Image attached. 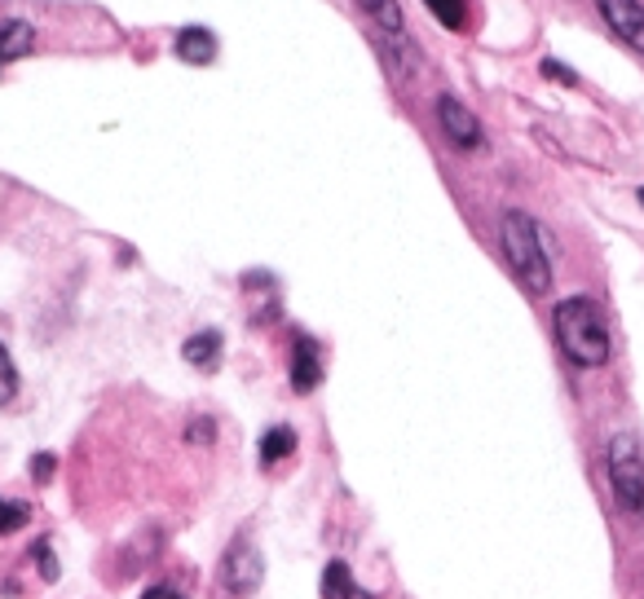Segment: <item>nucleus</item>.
<instances>
[{"label": "nucleus", "mask_w": 644, "mask_h": 599, "mask_svg": "<svg viewBox=\"0 0 644 599\" xmlns=\"http://www.w3.org/2000/svg\"><path fill=\"white\" fill-rule=\"evenodd\" d=\"M557 344L574 367H605L609 362V326L587 296H570L557 304Z\"/></svg>", "instance_id": "obj_1"}, {"label": "nucleus", "mask_w": 644, "mask_h": 599, "mask_svg": "<svg viewBox=\"0 0 644 599\" xmlns=\"http://www.w3.org/2000/svg\"><path fill=\"white\" fill-rule=\"evenodd\" d=\"M499 238H503V256H508L512 274L521 278V287L544 296L552 287V261H548V248H544V229L525 212H503Z\"/></svg>", "instance_id": "obj_2"}, {"label": "nucleus", "mask_w": 644, "mask_h": 599, "mask_svg": "<svg viewBox=\"0 0 644 599\" xmlns=\"http://www.w3.org/2000/svg\"><path fill=\"white\" fill-rule=\"evenodd\" d=\"M609 486L627 512H644V458L631 432H618L609 441Z\"/></svg>", "instance_id": "obj_3"}, {"label": "nucleus", "mask_w": 644, "mask_h": 599, "mask_svg": "<svg viewBox=\"0 0 644 599\" xmlns=\"http://www.w3.org/2000/svg\"><path fill=\"white\" fill-rule=\"evenodd\" d=\"M261 577H265L261 551H257L248 538H235L230 551H226V560H222V582H226V590H230L235 599L257 595V590H261Z\"/></svg>", "instance_id": "obj_4"}, {"label": "nucleus", "mask_w": 644, "mask_h": 599, "mask_svg": "<svg viewBox=\"0 0 644 599\" xmlns=\"http://www.w3.org/2000/svg\"><path fill=\"white\" fill-rule=\"evenodd\" d=\"M596 10H600V19L609 23V32L622 45L644 53V5L640 0H596Z\"/></svg>", "instance_id": "obj_5"}, {"label": "nucleus", "mask_w": 644, "mask_h": 599, "mask_svg": "<svg viewBox=\"0 0 644 599\" xmlns=\"http://www.w3.org/2000/svg\"><path fill=\"white\" fill-rule=\"evenodd\" d=\"M438 119H442V133L451 137V146L455 151H477L486 137H481V124H477V115L464 106V101H455V97H442L438 101Z\"/></svg>", "instance_id": "obj_6"}, {"label": "nucleus", "mask_w": 644, "mask_h": 599, "mask_svg": "<svg viewBox=\"0 0 644 599\" xmlns=\"http://www.w3.org/2000/svg\"><path fill=\"white\" fill-rule=\"evenodd\" d=\"M322 380V362H318V344L309 335H296V352H291V388L296 393H313Z\"/></svg>", "instance_id": "obj_7"}, {"label": "nucleus", "mask_w": 644, "mask_h": 599, "mask_svg": "<svg viewBox=\"0 0 644 599\" xmlns=\"http://www.w3.org/2000/svg\"><path fill=\"white\" fill-rule=\"evenodd\" d=\"M181 357H186L190 367H199V371H217V362H222V335H217V331L190 335V339L181 344Z\"/></svg>", "instance_id": "obj_8"}, {"label": "nucleus", "mask_w": 644, "mask_h": 599, "mask_svg": "<svg viewBox=\"0 0 644 599\" xmlns=\"http://www.w3.org/2000/svg\"><path fill=\"white\" fill-rule=\"evenodd\" d=\"M177 58L203 67V62L217 58V40H212V32H203V27H186V32L177 36Z\"/></svg>", "instance_id": "obj_9"}, {"label": "nucleus", "mask_w": 644, "mask_h": 599, "mask_svg": "<svg viewBox=\"0 0 644 599\" xmlns=\"http://www.w3.org/2000/svg\"><path fill=\"white\" fill-rule=\"evenodd\" d=\"M32 40L36 36H32V27L23 19H5V23H0V67L23 58V53H32Z\"/></svg>", "instance_id": "obj_10"}, {"label": "nucleus", "mask_w": 644, "mask_h": 599, "mask_svg": "<svg viewBox=\"0 0 644 599\" xmlns=\"http://www.w3.org/2000/svg\"><path fill=\"white\" fill-rule=\"evenodd\" d=\"M291 454H296V432H291L287 423H278V428H270V432L261 436V463H265V467L283 463V458H291Z\"/></svg>", "instance_id": "obj_11"}, {"label": "nucleus", "mask_w": 644, "mask_h": 599, "mask_svg": "<svg viewBox=\"0 0 644 599\" xmlns=\"http://www.w3.org/2000/svg\"><path fill=\"white\" fill-rule=\"evenodd\" d=\"M322 599H358V586L345 560H332L327 573H322Z\"/></svg>", "instance_id": "obj_12"}, {"label": "nucleus", "mask_w": 644, "mask_h": 599, "mask_svg": "<svg viewBox=\"0 0 644 599\" xmlns=\"http://www.w3.org/2000/svg\"><path fill=\"white\" fill-rule=\"evenodd\" d=\"M358 5H362L375 23H384L389 32H402V10H397V0H358Z\"/></svg>", "instance_id": "obj_13"}, {"label": "nucleus", "mask_w": 644, "mask_h": 599, "mask_svg": "<svg viewBox=\"0 0 644 599\" xmlns=\"http://www.w3.org/2000/svg\"><path fill=\"white\" fill-rule=\"evenodd\" d=\"M14 393H19V371H14L10 348L0 344V406H10V402H14Z\"/></svg>", "instance_id": "obj_14"}, {"label": "nucleus", "mask_w": 644, "mask_h": 599, "mask_svg": "<svg viewBox=\"0 0 644 599\" xmlns=\"http://www.w3.org/2000/svg\"><path fill=\"white\" fill-rule=\"evenodd\" d=\"M27 520H32V507H23V503H10V499H0V534H19Z\"/></svg>", "instance_id": "obj_15"}, {"label": "nucleus", "mask_w": 644, "mask_h": 599, "mask_svg": "<svg viewBox=\"0 0 644 599\" xmlns=\"http://www.w3.org/2000/svg\"><path fill=\"white\" fill-rule=\"evenodd\" d=\"M428 10H433V19L442 27H460L464 23V0H424Z\"/></svg>", "instance_id": "obj_16"}, {"label": "nucleus", "mask_w": 644, "mask_h": 599, "mask_svg": "<svg viewBox=\"0 0 644 599\" xmlns=\"http://www.w3.org/2000/svg\"><path fill=\"white\" fill-rule=\"evenodd\" d=\"M36 564H40V577L45 582H58V560H53L49 542H36Z\"/></svg>", "instance_id": "obj_17"}, {"label": "nucleus", "mask_w": 644, "mask_h": 599, "mask_svg": "<svg viewBox=\"0 0 644 599\" xmlns=\"http://www.w3.org/2000/svg\"><path fill=\"white\" fill-rule=\"evenodd\" d=\"M212 436H217V432H212V419H194L190 432H186L190 445H203V441H212Z\"/></svg>", "instance_id": "obj_18"}, {"label": "nucleus", "mask_w": 644, "mask_h": 599, "mask_svg": "<svg viewBox=\"0 0 644 599\" xmlns=\"http://www.w3.org/2000/svg\"><path fill=\"white\" fill-rule=\"evenodd\" d=\"M32 471H36V481H40V486L53 481V454H36V458H32Z\"/></svg>", "instance_id": "obj_19"}, {"label": "nucleus", "mask_w": 644, "mask_h": 599, "mask_svg": "<svg viewBox=\"0 0 644 599\" xmlns=\"http://www.w3.org/2000/svg\"><path fill=\"white\" fill-rule=\"evenodd\" d=\"M544 75H548V80H561V84H579V75H574L570 67H561V62H552V58L544 62Z\"/></svg>", "instance_id": "obj_20"}, {"label": "nucleus", "mask_w": 644, "mask_h": 599, "mask_svg": "<svg viewBox=\"0 0 644 599\" xmlns=\"http://www.w3.org/2000/svg\"><path fill=\"white\" fill-rule=\"evenodd\" d=\"M142 599H186L181 590H172V586H146L142 590Z\"/></svg>", "instance_id": "obj_21"}, {"label": "nucleus", "mask_w": 644, "mask_h": 599, "mask_svg": "<svg viewBox=\"0 0 644 599\" xmlns=\"http://www.w3.org/2000/svg\"><path fill=\"white\" fill-rule=\"evenodd\" d=\"M640 203H644V190H640Z\"/></svg>", "instance_id": "obj_22"}]
</instances>
